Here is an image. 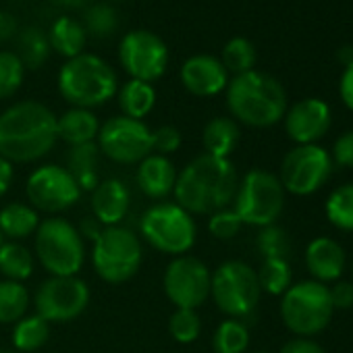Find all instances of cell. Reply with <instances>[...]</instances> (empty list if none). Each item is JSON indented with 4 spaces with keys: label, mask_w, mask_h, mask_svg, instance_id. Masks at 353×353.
I'll return each mask as SVG.
<instances>
[{
    "label": "cell",
    "mask_w": 353,
    "mask_h": 353,
    "mask_svg": "<svg viewBox=\"0 0 353 353\" xmlns=\"http://www.w3.org/2000/svg\"><path fill=\"white\" fill-rule=\"evenodd\" d=\"M237 185L239 176L231 158L200 154L176 174L172 198L192 216L212 214L233 204Z\"/></svg>",
    "instance_id": "cell-1"
},
{
    "label": "cell",
    "mask_w": 353,
    "mask_h": 353,
    "mask_svg": "<svg viewBox=\"0 0 353 353\" xmlns=\"http://www.w3.org/2000/svg\"><path fill=\"white\" fill-rule=\"evenodd\" d=\"M57 141V114L46 104L23 100L0 112V156L11 164L38 162Z\"/></svg>",
    "instance_id": "cell-2"
},
{
    "label": "cell",
    "mask_w": 353,
    "mask_h": 353,
    "mask_svg": "<svg viewBox=\"0 0 353 353\" xmlns=\"http://www.w3.org/2000/svg\"><path fill=\"white\" fill-rule=\"evenodd\" d=\"M227 106L237 123L264 129L285 117L287 94L272 75L254 69L229 79Z\"/></svg>",
    "instance_id": "cell-3"
},
{
    "label": "cell",
    "mask_w": 353,
    "mask_h": 353,
    "mask_svg": "<svg viewBox=\"0 0 353 353\" xmlns=\"http://www.w3.org/2000/svg\"><path fill=\"white\" fill-rule=\"evenodd\" d=\"M59 94L75 108H98L119 92L117 71L98 54L83 52L63 63L59 71Z\"/></svg>",
    "instance_id": "cell-4"
},
{
    "label": "cell",
    "mask_w": 353,
    "mask_h": 353,
    "mask_svg": "<svg viewBox=\"0 0 353 353\" xmlns=\"http://www.w3.org/2000/svg\"><path fill=\"white\" fill-rule=\"evenodd\" d=\"M36 258L50 276H77L85 262V241L63 216L44 219L36 231Z\"/></svg>",
    "instance_id": "cell-5"
},
{
    "label": "cell",
    "mask_w": 353,
    "mask_h": 353,
    "mask_svg": "<svg viewBox=\"0 0 353 353\" xmlns=\"http://www.w3.org/2000/svg\"><path fill=\"white\" fill-rule=\"evenodd\" d=\"M139 235L160 254L185 256L198 239L194 216L174 202H158L139 219Z\"/></svg>",
    "instance_id": "cell-6"
},
{
    "label": "cell",
    "mask_w": 353,
    "mask_h": 353,
    "mask_svg": "<svg viewBox=\"0 0 353 353\" xmlns=\"http://www.w3.org/2000/svg\"><path fill=\"white\" fill-rule=\"evenodd\" d=\"M141 239L125 227H104L92 243V268L108 285L131 281L141 266Z\"/></svg>",
    "instance_id": "cell-7"
},
{
    "label": "cell",
    "mask_w": 353,
    "mask_h": 353,
    "mask_svg": "<svg viewBox=\"0 0 353 353\" xmlns=\"http://www.w3.org/2000/svg\"><path fill=\"white\" fill-rule=\"evenodd\" d=\"M285 208V190L274 172L252 168L237 185L233 210L243 225L268 227L274 225Z\"/></svg>",
    "instance_id": "cell-8"
},
{
    "label": "cell",
    "mask_w": 353,
    "mask_h": 353,
    "mask_svg": "<svg viewBox=\"0 0 353 353\" xmlns=\"http://www.w3.org/2000/svg\"><path fill=\"white\" fill-rule=\"evenodd\" d=\"M332 301L328 287L318 281H301L291 285L281 299V318L285 326L299 336L322 332L332 318Z\"/></svg>",
    "instance_id": "cell-9"
},
{
    "label": "cell",
    "mask_w": 353,
    "mask_h": 353,
    "mask_svg": "<svg viewBox=\"0 0 353 353\" xmlns=\"http://www.w3.org/2000/svg\"><path fill=\"white\" fill-rule=\"evenodd\" d=\"M262 289L258 272L241 260H227L214 272L210 281V297L216 307L229 318H248L258 307Z\"/></svg>",
    "instance_id": "cell-10"
},
{
    "label": "cell",
    "mask_w": 353,
    "mask_h": 353,
    "mask_svg": "<svg viewBox=\"0 0 353 353\" xmlns=\"http://www.w3.org/2000/svg\"><path fill=\"white\" fill-rule=\"evenodd\" d=\"M81 188L61 164H42L34 168L26 181L28 204L38 212L57 216L81 200Z\"/></svg>",
    "instance_id": "cell-11"
},
{
    "label": "cell",
    "mask_w": 353,
    "mask_h": 353,
    "mask_svg": "<svg viewBox=\"0 0 353 353\" xmlns=\"http://www.w3.org/2000/svg\"><path fill=\"white\" fill-rule=\"evenodd\" d=\"M96 143L117 164H139L152 154V129L143 121L117 114L100 125Z\"/></svg>",
    "instance_id": "cell-12"
},
{
    "label": "cell",
    "mask_w": 353,
    "mask_h": 353,
    "mask_svg": "<svg viewBox=\"0 0 353 353\" xmlns=\"http://www.w3.org/2000/svg\"><path fill=\"white\" fill-rule=\"evenodd\" d=\"M34 305L48 324L73 322L90 305V287L79 276H48L38 287Z\"/></svg>",
    "instance_id": "cell-13"
},
{
    "label": "cell",
    "mask_w": 353,
    "mask_h": 353,
    "mask_svg": "<svg viewBox=\"0 0 353 353\" xmlns=\"http://www.w3.org/2000/svg\"><path fill=\"white\" fill-rule=\"evenodd\" d=\"M212 270L196 256H176L168 262L162 287L174 307L198 310L210 297Z\"/></svg>",
    "instance_id": "cell-14"
},
{
    "label": "cell",
    "mask_w": 353,
    "mask_h": 353,
    "mask_svg": "<svg viewBox=\"0 0 353 353\" xmlns=\"http://www.w3.org/2000/svg\"><path fill=\"white\" fill-rule=\"evenodd\" d=\"M330 170L332 158L322 145H297L283 158L279 181L283 190L293 196H310L326 183Z\"/></svg>",
    "instance_id": "cell-15"
},
{
    "label": "cell",
    "mask_w": 353,
    "mask_h": 353,
    "mask_svg": "<svg viewBox=\"0 0 353 353\" xmlns=\"http://www.w3.org/2000/svg\"><path fill=\"white\" fill-rule=\"evenodd\" d=\"M119 63L129 79L154 83L168 67V46L148 30H131L119 44Z\"/></svg>",
    "instance_id": "cell-16"
},
{
    "label": "cell",
    "mask_w": 353,
    "mask_h": 353,
    "mask_svg": "<svg viewBox=\"0 0 353 353\" xmlns=\"http://www.w3.org/2000/svg\"><path fill=\"white\" fill-rule=\"evenodd\" d=\"M285 131L297 145L316 143L330 129V108L320 98H305L287 108Z\"/></svg>",
    "instance_id": "cell-17"
},
{
    "label": "cell",
    "mask_w": 353,
    "mask_h": 353,
    "mask_svg": "<svg viewBox=\"0 0 353 353\" xmlns=\"http://www.w3.org/2000/svg\"><path fill=\"white\" fill-rule=\"evenodd\" d=\"M181 83L183 88L198 98H212L227 90L229 73L223 67L221 59L212 54H194L181 65Z\"/></svg>",
    "instance_id": "cell-18"
},
{
    "label": "cell",
    "mask_w": 353,
    "mask_h": 353,
    "mask_svg": "<svg viewBox=\"0 0 353 353\" xmlns=\"http://www.w3.org/2000/svg\"><path fill=\"white\" fill-rule=\"evenodd\" d=\"M90 208L102 227H119L129 214L131 192L121 179H104L92 190Z\"/></svg>",
    "instance_id": "cell-19"
},
{
    "label": "cell",
    "mask_w": 353,
    "mask_h": 353,
    "mask_svg": "<svg viewBox=\"0 0 353 353\" xmlns=\"http://www.w3.org/2000/svg\"><path fill=\"white\" fill-rule=\"evenodd\" d=\"M176 174H179V170H176V166L168 156H160L152 152L137 164L135 183L145 198L162 202L168 196H172Z\"/></svg>",
    "instance_id": "cell-20"
},
{
    "label": "cell",
    "mask_w": 353,
    "mask_h": 353,
    "mask_svg": "<svg viewBox=\"0 0 353 353\" xmlns=\"http://www.w3.org/2000/svg\"><path fill=\"white\" fill-rule=\"evenodd\" d=\"M305 266L314 276L312 281L336 283L345 270V250L330 237H316L305 248Z\"/></svg>",
    "instance_id": "cell-21"
},
{
    "label": "cell",
    "mask_w": 353,
    "mask_h": 353,
    "mask_svg": "<svg viewBox=\"0 0 353 353\" xmlns=\"http://www.w3.org/2000/svg\"><path fill=\"white\" fill-rule=\"evenodd\" d=\"M98 131H100V119L96 117L94 110L71 106L61 117H57V137L65 141L69 148L96 141Z\"/></svg>",
    "instance_id": "cell-22"
},
{
    "label": "cell",
    "mask_w": 353,
    "mask_h": 353,
    "mask_svg": "<svg viewBox=\"0 0 353 353\" xmlns=\"http://www.w3.org/2000/svg\"><path fill=\"white\" fill-rule=\"evenodd\" d=\"M241 139L239 123L231 117H214L206 123L202 131V145L204 154L214 158H229Z\"/></svg>",
    "instance_id": "cell-23"
},
{
    "label": "cell",
    "mask_w": 353,
    "mask_h": 353,
    "mask_svg": "<svg viewBox=\"0 0 353 353\" xmlns=\"http://www.w3.org/2000/svg\"><path fill=\"white\" fill-rule=\"evenodd\" d=\"M85 40H88V34L81 21L69 15L57 17L48 30L50 48L67 61L85 52Z\"/></svg>",
    "instance_id": "cell-24"
},
{
    "label": "cell",
    "mask_w": 353,
    "mask_h": 353,
    "mask_svg": "<svg viewBox=\"0 0 353 353\" xmlns=\"http://www.w3.org/2000/svg\"><path fill=\"white\" fill-rule=\"evenodd\" d=\"M100 156L102 154L96 141L69 148L65 168L71 172V176L77 181L81 192H92L100 183V174H98Z\"/></svg>",
    "instance_id": "cell-25"
},
{
    "label": "cell",
    "mask_w": 353,
    "mask_h": 353,
    "mask_svg": "<svg viewBox=\"0 0 353 353\" xmlns=\"http://www.w3.org/2000/svg\"><path fill=\"white\" fill-rule=\"evenodd\" d=\"M40 223V212L28 202H9L0 208V233L9 241L28 239L38 231Z\"/></svg>",
    "instance_id": "cell-26"
},
{
    "label": "cell",
    "mask_w": 353,
    "mask_h": 353,
    "mask_svg": "<svg viewBox=\"0 0 353 353\" xmlns=\"http://www.w3.org/2000/svg\"><path fill=\"white\" fill-rule=\"evenodd\" d=\"M119 108L123 117L129 119H137L143 121L156 106V90L152 83L148 81H139V79H129L125 81L119 92Z\"/></svg>",
    "instance_id": "cell-27"
},
{
    "label": "cell",
    "mask_w": 353,
    "mask_h": 353,
    "mask_svg": "<svg viewBox=\"0 0 353 353\" xmlns=\"http://www.w3.org/2000/svg\"><path fill=\"white\" fill-rule=\"evenodd\" d=\"M17 46H15V54L19 57V61L23 63L26 71L32 69H40L46 65V61L50 59V42H48V34L44 30H40L38 26H26L19 34H17Z\"/></svg>",
    "instance_id": "cell-28"
},
{
    "label": "cell",
    "mask_w": 353,
    "mask_h": 353,
    "mask_svg": "<svg viewBox=\"0 0 353 353\" xmlns=\"http://www.w3.org/2000/svg\"><path fill=\"white\" fill-rule=\"evenodd\" d=\"M50 339V324L40 318L36 312L34 314H26L19 322L13 324V332H11V341H13V349L19 353H34L38 349H42Z\"/></svg>",
    "instance_id": "cell-29"
},
{
    "label": "cell",
    "mask_w": 353,
    "mask_h": 353,
    "mask_svg": "<svg viewBox=\"0 0 353 353\" xmlns=\"http://www.w3.org/2000/svg\"><path fill=\"white\" fill-rule=\"evenodd\" d=\"M36 268L34 254L19 241H5L0 245V274L7 281L26 283Z\"/></svg>",
    "instance_id": "cell-30"
},
{
    "label": "cell",
    "mask_w": 353,
    "mask_h": 353,
    "mask_svg": "<svg viewBox=\"0 0 353 353\" xmlns=\"http://www.w3.org/2000/svg\"><path fill=\"white\" fill-rule=\"evenodd\" d=\"M32 303V295L23 283L17 281H0V324L19 322Z\"/></svg>",
    "instance_id": "cell-31"
},
{
    "label": "cell",
    "mask_w": 353,
    "mask_h": 353,
    "mask_svg": "<svg viewBox=\"0 0 353 353\" xmlns=\"http://www.w3.org/2000/svg\"><path fill=\"white\" fill-rule=\"evenodd\" d=\"M250 347V330L241 320H223L212 334L214 353H245Z\"/></svg>",
    "instance_id": "cell-32"
},
{
    "label": "cell",
    "mask_w": 353,
    "mask_h": 353,
    "mask_svg": "<svg viewBox=\"0 0 353 353\" xmlns=\"http://www.w3.org/2000/svg\"><path fill=\"white\" fill-rule=\"evenodd\" d=\"M119 23H121V17H119L117 9L108 3H96V5H90L83 9L81 26H83L85 34H90L98 40L110 38L119 30Z\"/></svg>",
    "instance_id": "cell-33"
},
{
    "label": "cell",
    "mask_w": 353,
    "mask_h": 353,
    "mask_svg": "<svg viewBox=\"0 0 353 353\" xmlns=\"http://www.w3.org/2000/svg\"><path fill=\"white\" fill-rule=\"evenodd\" d=\"M221 63L227 69V73L233 75H243L248 71H254L256 48L248 38H231L223 48Z\"/></svg>",
    "instance_id": "cell-34"
},
{
    "label": "cell",
    "mask_w": 353,
    "mask_h": 353,
    "mask_svg": "<svg viewBox=\"0 0 353 353\" xmlns=\"http://www.w3.org/2000/svg\"><path fill=\"white\" fill-rule=\"evenodd\" d=\"M326 219L341 231H353V183L341 185L328 196Z\"/></svg>",
    "instance_id": "cell-35"
},
{
    "label": "cell",
    "mask_w": 353,
    "mask_h": 353,
    "mask_svg": "<svg viewBox=\"0 0 353 353\" xmlns=\"http://www.w3.org/2000/svg\"><path fill=\"white\" fill-rule=\"evenodd\" d=\"M291 266L285 258H266L258 270L260 289L270 295H283L291 287Z\"/></svg>",
    "instance_id": "cell-36"
},
{
    "label": "cell",
    "mask_w": 353,
    "mask_h": 353,
    "mask_svg": "<svg viewBox=\"0 0 353 353\" xmlns=\"http://www.w3.org/2000/svg\"><path fill=\"white\" fill-rule=\"evenodd\" d=\"M26 79V67L13 50H0V100L13 98Z\"/></svg>",
    "instance_id": "cell-37"
},
{
    "label": "cell",
    "mask_w": 353,
    "mask_h": 353,
    "mask_svg": "<svg viewBox=\"0 0 353 353\" xmlns=\"http://www.w3.org/2000/svg\"><path fill=\"white\" fill-rule=\"evenodd\" d=\"M168 332L176 343H183V345L194 343L202 332V318L198 310L176 307L168 318Z\"/></svg>",
    "instance_id": "cell-38"
},
{
    "label": "cell",
    "mask_w": 353,
    "mask_h": 353,
    "mask_svg": "<svg viewBox=\"0 0 353 353\" xmlns=\"http://www.w3.org/2000/svg\"><path fill=\"white\" fill-rule=\"evenodd\" d=\"M256 245H258V252L262 254V258H285L289 256V235L285 233V229L276 227V225H268V227H262V231L258 233V239H256Z\"/></svg>",
    "instance_id": "cell-39"
},
{
    "label": "cell",
    "mask_w": 353,
    "mask_h": 353,
    "mask_svg": "<svg viewBox=\"0 0 353 353\" xmlns=\"http://www.w3.org/2000/svg\"><path fill=\"white\" fill-rule=\"evenodd\" d=\"M241 227H243V223H241V219L237 216V212L233 208L216 210L208 219V231L216 239H233V237L239 235Z\"/></svg>",
    "instance_id": "cell-40"
},
{
    "label": "cell",
    "mask_w": 353,
    "mask_h": 353,
    "mask_svg": "<svg viewBox=\"0 0 353 353\" xmlns=\"http://www.w3.org/2000/svg\"><path fill=\"white\" fill-rule=\"evenodd\" d=\"M183 143L181 131L172 125H162L152 131V152L160 156H170L174 152H179Z\"/></svg>",
    "instance_id": "cell-41"
},
{
    "label": "cell",
    "mask_w": 353,
    "mask_h": 353,
    "mask_svg": "<svg viewBox=\"0 0 353 353\" xmlns=\"http://www.w3.org/2000/svg\"><path fill=\"white\" fill-rule=\"evenodd\" d=\"M332 160L339 166L353 168V131L343 133L332 145Z\"/></svg>",
    "instance_id": "cell-42"
},
{
    "label": "cell",
    "mask_w": 353,
    "mask_h": 353,
    "mask_svg": "<svg viewBox=\"0 0 353 353\" xmlns=\"http://www.w3.org/2000/svg\"><path fill=\"white\" fill-rule=\"evenodd\" d=\"M330 301L334 310H349L353 307V283L349 281H336L332 287H328Z\"/></svg>",
    "instance_id": "cell-43"
},
{
    "label": "cell",
    "mask_w": 353,
    "mask_h": 353,
    "mask_svg": "<svg viewBox=\"0 0 353 353\" xmlns=\"http://www.w3.org/2000/svg\"><path fill=\"white\" fill-rule=\"evenodd\" d=\"M279 353H326V351L316 341H312L307 336H297V339L285 343Z\"/></svg>",
    "instance_id": "cell-44"
},
{
    "label": "cell",
    "mask_w": 353,
    "mask_h": 353,
    "mask_svg": "<svg viewBox=\"0 0 353 353\" xmlns=\"http://www.w3.org/2000/svg\"><path fill=\"white\" fill-rule=\"evenodd\" d=\"M19 34V23L9 11H0V44L11 42Z\"/></svg>",
    "instance_id": "cell-45"
},
{
    "label": "cell",
    "mask_w": 353,
    "mask_h": 353,
    "mask_svg": "<svg viewBox=\"0 0 353 353\" xmlns=\"http://www.w3.org/2000/svg\"><path fill=\"white\" fill-rule=\"evenodd\" d=\"M341 98L345 102V106L349 110H353V63L345 67L343 77H341V85H339Z\"/></svg>",
    "instance_id": "cell-46"
},
{
    "label": "cell",
    "mask_w": 353,
    "mask_h": 353,
    "mask_svg": "<svg viewBox=\"0 0 353 353\" xmlns=\"http://www.w3.org/2000/svg\"><path fill=\"white\" fill-rule=\"evenodd\" d=\"M102 229H104V227H102L94 216H85V219L79 223V227H77V231H79L81 239H83V241H92V243L100 237Z\"/></svg>",
    "instance_id": "cell-47"
},
{
    "label": "cell",
    "mask_w": 353,
    "mask_h": 353,
    "mask_svg": "<svg viewBox=\"0 0 353 353\" xmlns=\"http://www.w3.org/2000/svg\"><path fill=\"white\" fill-rule=\"evenodd\" d=\"M15 179V168L13 164L0 156V200H3V196L11 190V183Z\"/></svg>",
    "instance_id": "cell-48"
},
{
    "label": "cell",
    "mask_w": 353,
    "mask_h": 353,
    "mask_svg": "<svg viewBox=\"0 0 353 353\" xmlns=\"http://www.w3.org/2000/svg\"><path fill=\"white\" fill-rule=\"evenodd\" d=\"M50 3L65 11H77V9H85L90 0H50Z\"/></svg>",
    "instance_id": "cell-49"
},
{
    "label": "cell",
    "mask_w": 353,
    "mask_h": 353,
    "mask_svg": "<svg viewBox=\"0 0 353 353\" xmlns=\"http://www.w3.org/2000/svg\"><path fill=\"white\" fill-rule=\"evenodd\" d=\"M0 353H19V351H15L13 347H0Z\"/></svg>",
    "instance_id": "cell-50"
},
{
    "label": "cell",
    "mask_w": 353,
    "mask_h": 353,
    "mask_svg": "<svg viewBox=\"0 0 353 353\" xmlns=\"http://www.w3.org/2000/svg\"><path fill=\"white\" fill-rule=\"evenodd\" d=\"M5 241H7V239H5V235H3V233H0V245H3Z\"/></svg>",
    "instance_id": "cell-51"
},
{
    "label": "cell",
    "mask_w": 353,
    "mask_h": 353,
    "mask_svg": "<svg viewBox=\"0 0 353 353\" xmlns=\"http://www.w3.org/2000/svg\"><path fill=\"white\" fill-rule=\"evenodd\" d=\"M254 353H268V351H254Z\"/></svg>",
    "instance_id": "cell-52"
}]
</instances>
